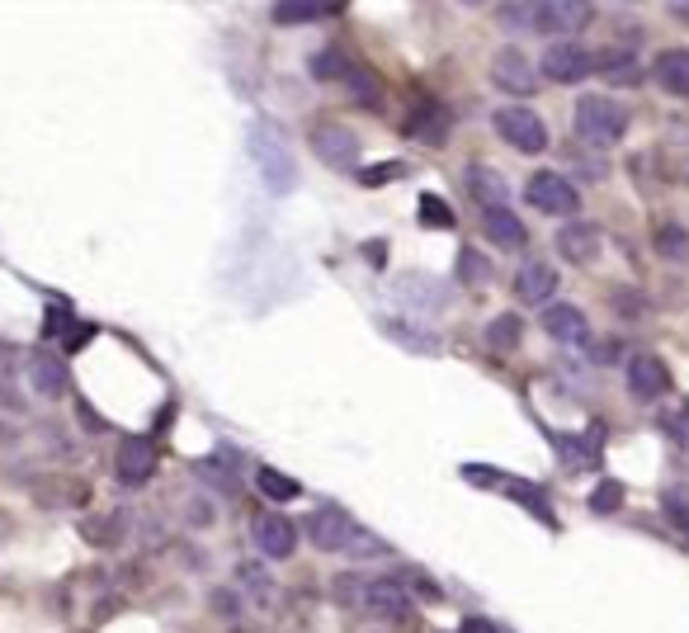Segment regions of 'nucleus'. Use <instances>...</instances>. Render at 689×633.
<instances>
[{"label": "nucleus", "instance_id": "obj_25", "mask_svg": "<svg viewBox=\"0 0 689 633\" xmlns=\"http://www.w3.org/2000/svg\"><path fill=\"white\" fill-rule=\"evenodd\" d=\"M524 336V322L515 312H501V316H491V326H487V345L491 350H510V345H520Z\"/></svg>", "mask_w": 689, "mask_h": 633}, {"label": "nucleus", "instance_id": "obj_18", "mask_svg": "<svg viewBox=\"0 0 689 633\" xmlns=\"http://www.w3.org/2000/svg\"><path fill=\"white\" fill-rule=\"evenodd\" d=\"M482 232L491 246H505V251H520L529 241V227L510 214V208H482Z\"/></svg>", "mask_w": 689, "mask_h": 633}, {"label": "nucleus", "instance_id": "obj_36", "mask_svg": "<svg viewBox=\"0 0 689 633\" xmlns=\"http://www.w3.org/2000/svg\"><path fill=\"white\" fill-rule=\"evenodd\" d=\"M614 506H624V487H618V482H605V487H599L595 497H591V511L605 516V511H614Z\"/></svg>", "mask_w": 689, "mask_h": 633}, {"label": "nucleus", "instance_id": "obj_4", "mask_svg": "<svg viewBox=\"0 0 689 633\" xmlns=\"http://www.w3.org/2000/svg\"><path fill=\"white\" fill-rule=\"evenodd\" d=\"M497 133H501L520 156H539V152L547 147V123H543L534 110H524V104H510V110L497 114Z\"/></svg>", "mask_w": 689, "mask_h": 633}, {"label": "nucleus", "instance_id": "obj_40", "mask_svg": "<svg viewBox=\"0 0 689 633\" xmlns=\"http://www.w3.org/2000/svg\"><path fill=\"white\" fill-rule=\"evenodd\" d=\"M670 14H676V20H689V6H670Z\"/></svg>", "mask_w": 689, "mask_h": 633}, {"label": "nucleus", "instance_id": "obj_28", "mask_svg": "<svg viewBox=\"0 0 689 633\" xmlns=\"http://www.w3.org/2000/svg\"><path fill=\"white\" fill-rule=\"evenodd\" d=\"M255 482H260V491H264L270 501H293L297 491H303V487H297V482L289 478V473H279V468H260V473H255Z\"/></svg>", "mask_w": 689, "mask_h": 633}, {"label": "nucleus", "instance_id": "obj_13", "mask_svg": "<svg viewBox=\"0 0 689 633\" xmlns=\"http://www.w3.org/2000/svg\"><path fill=\"white\" fill-rule=\"evenodd\" d=\"M449 128H453V118H449L445 104H435V100H426L411 118H406V137H411V143H430V147H445Z\"/></svg>", "mask_w": 689, "mask_h": 633}, {"label": "nucleus", "instance_id": "obj_19", "mask_svg": "<svg viewBox=\"0 0 689 633\" xmlns=\"http://www.w3.org/2000/svg\"><path fill=\"white\" fill-rule=\"evenodd\" d=\"M557 251L567 260H576V266H591L599 256V227L595 222H567L557 232Z\"/></svg>", "mask_w": 689, "mask_h": 633}, {"label": "nucleus", "instance_id": "obj_15", "mask_svg": "<svg viewBox=\"0 0 689 633\" xmlns=\"http://www.w3.org/2000/svg\"><path fill=\"white\" fill-rule=\"evenodd\" d=\"M591 20V6H576V0H547V6H534V20L529 29L539 33H567V29H581Z\"/></svg>", "mask_w": 689, "mask_h": 633}, {"label": "nucleus", "instance_id": "obj_16", "mask_svg": "<svg viewBox=\"0 0 689 633\" xmlns=\"http://www.w3.org/2000/svg\"><path fill=\"white\" fill-rule=\"evenodd\" d=\"M651 76L666 95L676 100H689V48H666L657 52V62H651Z\"/></svg>", "mask_w": 689, "mask_h": 633}, {"label": "nucleus", "instance_id": "obj_21", "mask_svg": "<svg viewBox=\"0 0 689 633\" xmlns=\"http://www.w3.org/2000/svg\"><path fill=\"white\" fill-rule=\"evenodd\" d=\"M29 383H33V393L58 397V393L66 388V364L52 360V355H33V360H29Z\"/></svg>", "mask_w": 689, "mask_h": 633}, {"label": "nucleus", "instance_id": "obj_20", "mask_svg": "<svg viewBox=\"0 0 689 633\" xmlns=\"http://www.w3.org/2000/svg\"><path fill=\"white\" fill-rule=\"evenodd\" d=\"M543 331L562 345L586 341V312L572 308V303H553V308H543Z\"/></svg>", "mask_w": 689, "mask_h": 633}, {"label": "nucleus", "instance_id": "obj_29", "mask_svg": "<svg viewBox=\"0 0 689 633\" xmlns=\"http://www.w3.org/2000/svg\"><path fill=\"white\" fill-rule=\"evenodd\" d=\"M237 582H241V587H251L246 595H251L255 605H270V601H274V582L264 577V568H255V562H241V568H237Z\"/></svg>", "mask_w": 689, "mask_h": 633}, {"label": "nucleus", "instance_id": "obj_24", "mask_svg": "<svg viewBox=\"0 0 689 633\" xmlns=\"http://www.w3.org/2000/svg\"><path fill=\"white\" fill-rule=\"evenodd\" d=\"M307 72H312L316 81H345V76H349V62H345L341 48H322V52H312Z\"/></svg>", "mask_w": 689, "mask_h": 633}, {"label": "nucleus", "instance_id": "obj_7", "mask_svg": "<svg viewBox=\"0 0 689 633\" xmlns=\"http://www.w3.org/2000/svg\"><path fill=\"white\" fill-rule=\"evenodd\" d=\"M359 601H364L368 614H378V620H406V614H411L406 577H374V582H364Z\"/></svg>", "mask_w": 689, "mask_h": 633}, {"label": "nucleus", "instance_id": "obj_9", "mask_svg": "<svg viewBox=\"0 0 689 633\" xmlns=\"http://www.w3.org/2000/svg\"><path fill=\"white\" fill-rule=\"evenodd\" d=\"M491 81H497L505 95H534L539 91V72L520 48H501L497 58H491Z\"/></svg>", "mask_w": 689, "mask_h": 633}, {"label": "nucleus", "instance_id": "obj_27", "mask_svg": "<svg viewBox=\"0 0 689 633\" xmlns=\"http://www.w3.org/2000/svg\"><path fill=\"white\" fill-rule=\"evenodd\" d=\"M595 72L605 76V81H624V85H633V81L643 76L638 66H633V52H605V58L595 62Z\"/></svg>", "mask_w": 689, "mask_h": 633}, {"label": "nucleus", "instance_id": "obj_5", "mask_svg": "<svg viewBox=\"0 0 689 633\" xmlns=\"http://www.w3.org/2000/svg\"><path fill=\"white\" fill-rule=\"evenodd\" d=\"M307 535L322 553H345V549H355V539H359L355 520H349L345 511H335V506H316V511L307 516Z\"/></svg>", "mask_w": 689, "mask_h": 633}, {"label": "nucleus", "instance_id": "obj_34", "mask_svg": "<svg viewBox=\"0 0 689 633\" xmlns=\"http://www.w3.org/2000/svg\"><path fill=\"white\" fill-rule=\"evenodd\" d=\"M458 279H463V284H487L491 266L477 251H463V256H458Z\"/></svg>", "mask_w": 689, "mask_h": 633}, {"label": "nucleus", "instance_id": "obj_11", "mask_svg": "<svg viewBox=\"0 0 689 633\" xmlns=\"http://www.w3.org/2000/svg\"><path fill=\"white\" fill-rule=\"evenodd\" d=\"M586 72H595V58L581 43H547L543 48V76L547 81L572 85V81H581Z\"/></svg>", "mask_w": 689, "mask_h": 633}, {"label": "nucleus", "instance_id": "obj_8", "mask_svg": "<svg viewBox=\"0 0 689 633\" xmlns=\"http://www.w3.org/2000/svg\"><path fill=\"white\" fill-rule=\"evenodd\" d=\"M624 383L638 402H661L670 393V369L661 355H633L624 364Z\"/></svg>", "mask_w": 689, "mask_h": 633}, {"label": "nucleus", "instance_id": "obj_3", "mask_svg": "<svg viewBox=\"0 0 689 633\" xmlns=\"http://www.w3.org/2000/svg\"><path fill=\"white\" fill-rule=\"evenodd\" d=\"M524 199H529V208H539V214H547V218H572L581 208L576 185L567 180V175H557V170H534V175H529Z\"/></svg>", "mask_w": 689, "mask_h": 633}, {"label": "nucleus", "instance_id": "obj_39", "mask_svg": "<svg viewBox=\"0 0 689 633\" xmlns=\"http://www.w3.org/2000/svg\"><path fill=\"white\" fill-rule=\"evenodd\" d=\"M463 633H501L491 620H463Z\"/></svg>", "mask_w": 689, "mask_h": 633}, {"label": "nucleus", "instance_id": "obj_35", "mask_svg": "<svg viewBox=\"0 0 689 633\" xmlns=\"http://www.w3.org/2000/svg\"><path fill=\"white\" fill-rule=\"evenodd\" d=\"M401 175H406L401 162H383V166H368V170L359 175V185L374 189V185H387V180H401Z\"/></svg>", "mask_w": 689, "mask_h": 633}, {"label": "nucleus", "instance_id": "obj_14", "mask_svg": "<svg viewBox=\"0 0 689 633\" xmlns=\"http://www.w3.org/2000/svg\"><path fill=\"white\" fill-rule=\"evenodd\" d=\"M553 293H557V270L547 266V260H524L520 274H515V298H520V303L543 308Z\"/></svg>", "mask_w": 689, "mask_h": 633}, {"label": "nucleus", "instance_id": "obj_17", "mask_svg": "<svg viewBox=\"0 0 689 633\" xmlns=\"http://www.w3.org/2000/svg\"><path fill=\"white\" fill-rule=\"evenodd\" d=\"M463 185H468V195L482 204V208H510V185H505L501 170H491V166H468V170H463Z\"/></svg>", "mask_w": 689, "mask_h": 633}, {"label": "nucleus", "instance_id": "obj_12", "mask_svg": "<svg viewBox=\"0 0 689 633\" xmlns=\"http://www.w3.org/2000/svg\"><path fill=\"white\" fill-rule=\"evenodd\" d=\"M156 473V445L147 435H133L118 445V482L123 487H143Z\"/></svg>", "mask_w": 689, "mask_h": 633}, {"label": "nucleus", "instance_id": "obj_30", "mask_svg": "<svg viewBox=\"0 0 689 633\" xmlns=\"http://www.w3.org/2000/svg\"><path fill=\"white\" fill-rule=\"evenodd\" d=\"M420 227H435V232H453V208L439 195H420Z\"/></svg>", "mask_w": 689, "mask_h": 633}, {"label": "nucleus", "instance_id": "obj_23", "mask_svg": "<svg viewBox=\"0 0 689 633\" xmlns=\"http://www.w3.org/2000/svg\"><path fill=\"white\" fill-rule=\"evenodd\" d=\"M651 246H657V256H666V260H685L689 256V232L680 222H661L657 232H651Z\"/></svg>", "mask_w": 689, "mask_h": 633}, {"label": "nucleus", "instance_id": "obj_22", "mask_svg": "<svg viewBox=\"0 0 689 633\" xmlns=\"http://www.w3.org/2000/svg\"><path fill=\"white\" fill-rule=\"evenodd\" d=\"M553 449L567 468H595L599 464V445L591 435H553Z\"/></svg>", "mask_w": 689, "mask_h": 633}, {"label": "nucleus", "instance_id": "obj_2", "mask_svg": "<svg viewBox=\"0 0 689 633\" xmlns=\"http://www.w3.org/2000/svg\"><path fill=\"white\" fill-rule=\"evenodd\" d=\"M251 156L260 162V175H264V185H270L274 195H289V189L297 185L293 156H289V147L270 133V123H255V133H251Z\"/></svg>", "mask_w": 689, "mask_h": 633}, {"label": "nucleus", "instance_id": "obj_38", "mask_svg": "<svg viewBox=\"0 0 689 633\" xmlns=\"http://www.w3.org/2000/svg\"><path fill=\"white\" fill-rule=\"evenodd\" d=\"M670 430H676V435L685 439V445H689V402H685V407H680L676 416H670Z\"/></svg>", "mask_w": 689, "mask_h": 633}, {"label": "nucleus", "instance_id": "obj_32", "mask_svg": "<svg viewBox=\"0 0 689 633\" xmlns=\"http://www.w3.org/2000/svg\"><path fill=\"white\" fill-rule=\"evenodd\" d=\"M345 85L349 91H359V100L368 104V110H374V104L383 100V85H378V76H368L364 66H349V76H345Z\"/></svg>", "mask_w": 689, "mask_h": 633}, {"label": "nucleus", "instance_id": "obj_31", "mask_svg": "<svg viewBox=\"0 0 689 633\" xmlns=\"http://www.w3.org/2000/svg\"><path fill=\"white\" fill-rule=\"evenodd\" d=\"M501 491H505V497H515V501H524V506H529V511H534L539 520H553V506H547V497H543L539 487H529V482H515V478H510Z\"/></svg>", "mask_w": 689, "mask_h": 633}, {"label": "nucleus", "instance_id": "obj_6", "mask_svg": "<svg viewBox=\"0 0 689 633\" xmlns=\"http://www.w3.org/2000/svg\"><path fill=\"white\" fill-rule=\"evenodd\" d=\"M312 152H316V162H326L335 170H355L359 137L349 133L345 123H316V128H312Z\"/></svg>", "mask_w": 689, "mask_h": 633}, {"label": "nucleus", "instance_id": "obj_37", "mask_svg": "<svg viewBox=\"0 0 689 633\" xmlns=\"http://www.w3.org/2000/svg\"><path fill=\"white\" fill-rule=\"evenodd\" d=\"M529 20H534V6H501L505 29H529Z\"/></svg>", "mask_w": 689, "mask_h": 633}, {"label": "nucleus", "instance_id": "obj_33", "mask_svg": "<svg viewBox=\"0 0 689 633\" xmlns=\"http://www.w3.org/2000/svg\"><path fill=\"white\" fill-rule=\"evenodd\" d=\"M661 506H666V516H670V525L676 530H685L689 535V491H680V487H670L666 497H661Z\"/></svg>", "mask_w": 689, "mask_h": 633}, {"label": "nucleus", "instance_id": "obj_10", "mask_svg": "<svg viewBox=\"0 0 689 633\" xmlns=\"http://www.w3.org/2000/svg\"><path fill=\"white\" fill-rule=\"evenodd\" d=\"M255 549L270 558V562H284L297 553V525L279 511H264L255 516Z\"/></svg>", "mask_w": 689, "mask_h": 633}, {"label": "nucleus", "instance_id": "obj_26", "mask_svg": "<svg viewBox=\"0 0 689 633\" xmlns=\"http://www.w3.org/2000/svg\"><path fill=\"white\" fill-rule=\"evenodd\" d=\"M270 14H274V24H289V29H297V24L326 20V14H341V6H274Z\"/></svg>", "mask_w": 689, "mask_h": 633}, {"label": "nucleus", "instance_id": "obj_1", "mask_svg": "<svg viewBox=\"0 0 689 633\" xmlns=\"http://www.w3.org/2000/svg\"><path fill=\"white\" fill-rule=\"evenodd\" d=\"M628 128V114L609 95H581L576 100V137L581 147H614Z\"/></svg>", "mask_w": 689, "mask_h": 633}]
</instances>
